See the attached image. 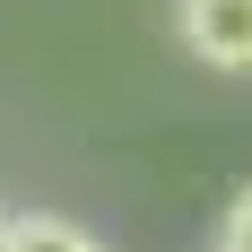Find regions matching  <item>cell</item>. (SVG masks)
<instances>
[{
    "label": "cell",
    "mask_w": 252,
    "mask_h": 252,
    "mask_svg": "<svg viewBox=\"0 0 252 252\" xmlns=\"http://www.w3.org/2000/svg\"><path fill=\"white\" fill-rule=\"evenodd\" d=\"M174 35L209 70H252V0H174Z\"/></svg>",
    "instance_id": "1"
},
{
    "label": "cell",
    "mask_w": 252,
    "mask_h": 252,
    "mask_svg": "<svg viewBox=\"0 0 252 252\" xmlns=\"http://www.w3.org/2000/svg\"><path fill=\"white\" fill-rule=\"evenodd\" d=\"M0 252H104V244H96V226H78L61 209H18L0 226Z\"/></svg>",
    "instance_id": "2"
},
{
    "label": "cell",
    "mask_w": 252,
    "mask_h": 252,
    "mask_svg": "<svg viewBox=\"0 0 252 252\" xmlns=\"http://www.w3.org/2000/svg\"><path fill=\"white\" fill-rule=\"evenodd\" d=\"M209 252H252V183L226 200V218H218V244H209Z\"/></svg>",
    "instance_id": "3"
},
{
    "label": "cell",
    "mask_w": 252,
    "mask_h": 252,
    "mask_svg": "<svg viewBox=\"0 0 252 252\" xmlns=\"http://www.w3.org/2000/svg\"><path fill=\"white\" fill-rule=\"evenodd\" d=\"M0 226H9V218H0Z\"/></svg>",
    "instance_id": "4"
}]
</instances>
